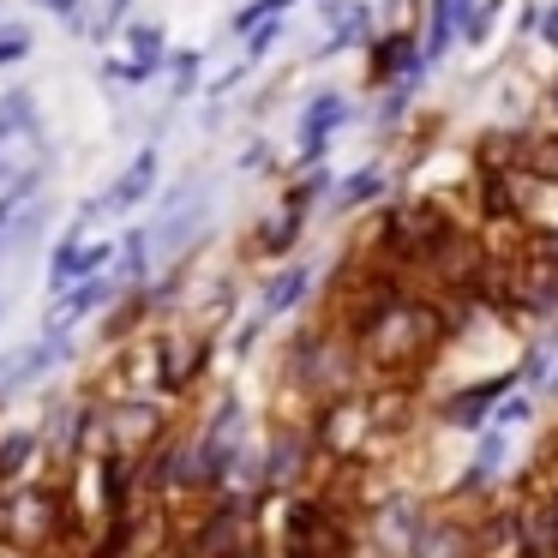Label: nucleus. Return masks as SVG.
<instances>
[{
	"label": "nucleus",
	"instance_id": "1",
	"mask_svg": "<svg viewBox=\"0 0 558 558\" xmlns=\"http://www.w3.org/2000/svg\"><path fill=\"white\" fill-rule=\"evenodd\" d=\"M445 342H450L445 301L426 294V289H402L397 301L354 337V349H361V373H373V385H414V378L438 361Z\"/></svg>",
	"mask_w": 558,
	"mask_h": 558
},
{
	"label": "nucleus",
	"instance_id": "2",
	"mask_svg": "<svg viewBox=\"0 0 558 558\" xmlns=\"http://www.w3.org/2000/svg\"><path fill=\"white\" fill-rule=\"evenodd\" d=\"M361 349H354L349 337H342L337 325H306L294 330L289 354H282V385L294 390V397L306 402V409H318V402L330 397H349V390H361Z\"/></svg>",
	"mask_w": 558,
	"mask_h": 558
},
{
	"label": "nucleus",
	"instance_id": "3",
	"mask_svg": "<svg viewBox=\"0 0 558 558\" xmlns=\"http://www.w3.org/2000/svg\"><path fill=\"white\" fill-rule=\"evenodd\" d=\"M462 222L445 217L438 205H426V198H409V205H390L385 222L373 229V258H385L397 277H409V270H438L450 253L462 246Z\"/></svg>",
	"mask_w": 558,
	"mask_h": 558
},
{
	"label": "nucleus",
	"instance_id": "4",
	"mask_svg": "<svg viewBox=\"0 0 558 558\" xmlns=\"http://www.w3.org/2000/svg\"><path fill=\"white\" fill-rule=\"evenodd\" d=\"M174 402L162 397H114L97 402V450H114V457H133L145 462L162 438L174 433Z\"/></svg>",
	"mask_w": 558,
	"mask_h": 558
},
{
	"label": "nucleus",
	"instance_id": "5",
	"mask_svg": "<svg viewBox=\"0 0 558 558\" xmlns=\"http://www.w3.org/2000/svg\"><path fill=\"white\" fill-rule=\"evenodd\" d=\"M426 529H433V505L414 498V493H390V498H378V505H366L361 546L373 558H414L426 541Z\"/></svg>",
	"mask_w": 558,
	"mask_h": 558
},
{
	"label": "nucleus",
	"instance_id": "6",
	"mask_svg": "<svg viewBox=\"0 0 558 558\" xmlns=\"http://www.w3.org/2000/svg\"><path fill=\"white\" fill-rule=\"evenodd\" d=\"M73 354H78V342L61 337V330H37L31 342L7 349V354H0V409H7V402H19L25 390H43L66 361H73Z\"/></svg>",
	"mask_w": 558,
	"mask_h": 558
},
{
	"label": "nucleus",
	"instance_id": "7",
	"mask_svg": "<svg viewBox=\"0 0 558 558\" xmlns=\"http://www.w3.org/2000/svg\"><path fill=\"white\" fill-rule=\"evenodd\" d=\"M258 457H265V498L301 493L306 474H313V462H318L313 426L306 421H277L265 438H258Z\"/></svg>",
	"mask_w": 558,
	"mask_h": 558
},
{
	"label": "nucleus",
	"instance_id": "8",
	"mask_svg": "<svg viewBox=\"0 0 558 558\" xmlns=\"http://www.w3.org/2000/svg\"><path fill=\"white\" fill-rule=\"evenodd\" d=\"M510 390H522V373H517V366H505V373H486V378H474V385L450 390V397L438 402V421H445L450 433L481 438L486 426H493V409L510 397Z\"/></svg>",
	"mask_w": 558,
	"mask_h": 558
},
{
	"label": "nucleus",
	"instance_id": "9",
	"mask_svg": "<svg viewBox=\"0 0 558 558\" xmlns=\"http://www.w3.org/2000/svg\"><path fill=\"white\" fill-rule=\"evenodd\" d=\"M426 78V54H421V31H378L366 43V85L373 90H390V85H414L421 90Z\"/></svg>",
	"mask_w": 558,
	"mask_h": 558
},
{
	"label": "nucleus",
	"instance_id": "10",
	"mask_svg": "<svg viewBox=\"0 0 558 558\" xmlns=\"http://www.w3.org/2000/svg\"><path fill=\"white\" fill-rule=\"evenodd\" d=\"M109 265H114V246L109 241H90L85 222H73V229L54 241V253H49V301H61V294L78 289V282L102 277Z\"/></svg>",
	"mask_w": 558,
	"mask_h": 558
},
{
	"label": "nucleus",
	"instance_id": "11",
	"mask_svg": "<svg viewBox=\"0 0 558 558\" xmlns=\"http://www.w3.org/2000/svg\"><path fill=\"white\" fill-rule=\"evenodd\" d=\"M157 169H162V157H157V145H145V150H133V162L121 169V181L109 186L102 198H90L85 210H78V222H90V217H126V210H138L150 193H157Z\"/></svg>",
	"mask_w": 558,
	"mask_h": 558
},
{
	"label": "nucleus",
	"instance_id": "12",
	"mask_svg": "<svg viewBox=\"0 0 558 558\" xmlns=\"http://www.w3.org/2000/svg\"><path fill=\"white\" fill-rule=\"evenodd\" d=\"M342 121H349V97L342 90H318L313 102L301 109V126H294V150H301V169H313V162H325L330 138L342 133Z\"/></svg>",
	"mask_w": 558,
	"mask_h": 558
},
{
	"label": "nucleus",
	"instance_id": "13",
	"mask_svg": "<svg viewBox=\"0 0 558 558\" xmlns=\"http://www.w3.org/2000/svg\"><path fill=\"white\" fill-rule=\"evenodd\" d=\"M306 294H313V265H301V258H282V265L270 270L265 282H258L253 313L265 318V325H277V318L301 313V306H306Z\"/></svg>",
	"mask_w": 558,
	"mask_h": 558
},
{
	"label": "nucleus",
	"instance_id": "14",
	"mask_svg": "<svg viewBox=\"0 0 558 558\" xmlns=\"http://www.w3.org/2000/svg\"><path fill=\"white\" fill-rule=\"evenodd\" d=\"M517 534H522V558H558V510L553 493L534 486V493H517Z\"/></svg>",
	"mask_w": 558,
	"mask_h": 558
},
{
	"label": "nucleus",
	"instance_id": "15",
	"mask_svg": "<svg viewBox=\"0 0 558 558\" xmlns=\"http://www.w3.org/2000/svg\"><path fill=\"white\" fill-rule=\"evenodd\" d=\"M49 450H43L37 421H19V426H0V486H19V481H37Z\"/></svg>",
	"mask_w": 558,
	"mask_h": 558
},
{
	"label": "nucleus",
	"instance_id": "16",
	"mask_svg": "<svg viewBox=\"0 0 558 558\" xmlns=\"http://www.w3.org/2000/svg\"><path fill=\"white\" fill-rule=\"evenodd\" d=\"M325 19H330V37L318 43V61H330V54H342V49H366V43L378 37L366 0H325Z\"/></svg>",
	"mask_w": 558,
	"mask_h": 558
},
{
	"label": "nucleus",
	"instance_id": "17",
	"mask_svg": "<svg viewBox=\"0 0 558 558\" xmlns=\"http://www.w3.org/2000/svg\"><path fill=\"white\" fill-rule=\"evenodd\" d=\"M474 7H481V0H426V25H421V54H426V66L445 61V49L462 37V25L474 19Z\"/></svg>",
	"mask_w": 558,
	"mask_h": 558
},
{
	"label": "nucleus",
	"instance_id": "18",
	"mask_svg": "<svg viewBox=\"0 0 558 558\" xmlns=\"http://www.w3.org/2000/svg\"><path fill=\"white\" fill-rule=\"evenodd\" d=\"M414 558H481L474 517H462V510H433V529H426V541Z\"/></svg>",
	"mask_w": 558,
	"mask_h": 558
},
{
	"label": "nucleus",
	"instance_id": "19",
	"mask_svg": "<svg viewBox=\"0 0 558 558\" xmlns=\"http://www.w3.org/2000/svg\"><path fill=\"white\" fill-rule=\"evenodd\" d=\"M301 234H306V217L301 210H277V217H265L253 229V253L258 258H289L294 246H301Z\"/></svg>",
	"mask_w": 558,
	"mask_h": 558
},
{
	"label": "nucleus",
	"instance_id": "20",
	"mask_svg": "<svg viewBox=\"0 0 558 558\" xmlns=\"http://www.w3.org/2000/svg\"><path fill=\"white\" fill-rule=\"evenodd\" d=\"M385 193H390V174L378 169V162H366V169H354V174H349V181H342L330 198H337V210H342V217H354V210L378 205Z\"/></svg>",
	"mask_w": 558,
	"mask_h": 558
},
{
	"label": "nucleus",
	"instance_id": "21",
	"mask_svg": "<svg viewBox=\"0 0 558 558\" xmlns=\"http://www.w3.org/2000/svg\"><path fill=\"white\" fill-rule=\"evenodd\" d=\"M150 258H157V253H150V229H133L121 246H114V265H109L114 282H121V289H145V282H150Z\"/></svg>",
	"mask_w": 558,
	"mask_h": 558
},
{
	"label": "nucleus",
	"instance_id": "22",
	"mask_svg": "<svg viewBox=\"0 0 558 558\" xmlns=\"http://www.w3.org/2000/svg\"><path fill=\"white\" fill-rule=\"evenodd\" d=\"M330 193H337V174H330L325 162H313V169H301V174L289 181V193H282V210H301V217H306V210H313L318 198H330Z\"/></svg>",
	"mask_w": 558,
	"mask_h": 558
},
{
	"label": "nucleus",
	"instance_id": "23",
	"mask_svg": "<svg viewBox=\"0 0 558 558\" xmlns=\"http://www.w3.org/2000/svg\"><path fill=\"white\" fill-rule=\"evenodd\" d=\"M126 54L133 61H145V66H169V37H162V25H126Z\"/></svg>",
	"mask_w": 558,
	"mask_h": 558
},
{
	"label": "nucleus",
	"instance_id": "24",
	"mask_svg": "<svg viewBox=\"0 0 558 558\" xmlns=\"http://www.w3.org/2000/svg\"><path fill=\"white\" fill-rule=\"evenodd\" d=\"M169 73H174L169 97H174V102H186V97L198 90V73H205V54H198V49H181V54H169Z\"/></svg>",
	"mask_w": 558,
	"mask_h": 558
},
{
	"label": "nucleus",
	"instance_id": "25",
	"mask_svg": "<svg viewBox=\"0 0 558 558\" xmlns=\"http://www.w3.org/2000/svg\"><path fill=\"white\" fill-rule=\"evenodd\" d=\"M162 66H145V61H133V54H114V61H102V78H114V85H126V90H138V85H150V78H157Z\"/></svg>",
	"mask_w": 558,
	"mask_h": 558
},
{
	"label": "nucleus",
	"instance_id": "26",
	"mask_svg": "<svg viewBox=\"0 0 558 558\" xmlns=\"http://www.w3.org/2000/svg\"><path fill=\"white\" fill-rule=\"evenodd\" d=\"M289 7H294V0H253V7H241V13L229 19V31H234V37H246L253 25H265V19H282Z\"/></svg>",
	"mask_w": 558,
	"mask_h": 558
},
{
	"label": "nucleus",
	"instance_id": "27",
	"mask_svg": "<svg viewBox=\"0 0 558 558\" xmlns=\"http://www.w3.org/2000/svg\"><path fill=\"white\" fill-rule=\"evenodd\" d=\"M529 421H534V397H529V390H510V397L493 409V426H505V433H510V426H529Z\"/></svg>",
	"mask_w": 558,
	"mask_h": 558
},
{
	"label": "nucleus",
	"instance_id": "28",
	"mask_svg": "<svg viewBox=\"0 0 558 558\" xmlns=\"http://www.w3.org/2000/svg\"><path fill=\"white\" fill-rule=\"evenodd\" d=\"M409 102H414V85H390L385 102H378V133H397V121L409 114Z\"/></svg>",
	"mask_w": 558,
	"mask_h": 558
},
{
	"label": "nucleus",
	"instance_id": "29",
	"mask_svg": "<svg viewBox=\"0 0 558 558\" xmlns=\"http://www.w3.org/2000/svg\"><path fill=\"white\" fill-rule=\"evenodd\" d=\"M282 31H289L282 19H265V25H253V31H246V61H265V54L282 43Z\"/></svg>",
	"mask_w": 558,
	"mask_h": 558
},
{
	"label": "nucleus",
	"instance_id": "30",
	"mask_svg": "<svg viewBox=\"0 0 558 558\" xmlns=\"http://www.w3.org/2000/svg\"><path fill=\"white\" fill-rule=\"evenodd\" d=\"M493 25H498V0H481V7H474V19L462 25V43H469V49H481V43L493 37Z\"/></svg>",
	"mask_w": 558,
	"mask_h": 558
},
{
	"label": "nucleus",
	"instance_id": "31",
	"mask_svg": "<svg viewBox=\"0 0 558 558\" xmlns=\"http://www.w3.org/2000/svg\"><path fill=\"white\" fill-rule=\"evenodd\" d=\"M19 61H31V37L19 25H7V31H0V73H7V66H19Z\"/></svg>",
	"mask_w": 558,
	"mask_h": 558
},
{
	"label": "nucleus",
	"instance_id": "32",
	"mask_svg": "<svg viewBox=\"0 0 558 558\" xmlns=\"http://www.w3.org/2000/svg\"><path fill=\"white\" fill-rule=\"evenodd\" d=\"M126 7H133V0H97V25H90V37H109V31L126 19Z\"/></svg>",
	"mask_w": 558,
	"mask_h": 558
},
{
	"label": "nucleus",
	"instance_id": "33",
	"mask_svg": "<svg viewBox=\"0 0 558 558\" xmlns=\"http://www.w3.org/2000/svg\"><path fill=\"white\" fill-rule=\"evenodd\" d=\"M534 37H541V43H553V49H558V0H553V7L541 13V31H534Z\"/></svg>",
	"mask_w": 558,
	"mask_h": 558
},
{
	"label": "nucleus",
	"instance_id": "34",
	"mask_svg": "<svg viewBox=\"0 0 558 558\" xmlns=\"http://www.w3.org/2000/svg\"><path fill=\"white\" fill-rule=\"evenodd\" d=\"M265 162H270V145H246L241 169H265Z\"/></svg>",
	"mask_w": 558,
	"mask_h": 558
},
{
	"label": "nucleus",
	"instance_id": "35",
	"mask_svg": "<svg viewBox=\"0 0 558 558\" xmlns=\"http://www.w3.org/2000/svg\"><path fill=\"white\" fill-rule=\"evenodd\" d=\"M229 558H270V553H265V546L253 541V546H241V553H229Z\"/></svg>",
	"mask_w": 558,
	"mask_h": 558
},
{
	"label": "nucleus",
	"instance_id": "36",
	"mask_svg": "<svg viewBox=\"0 0 558 558\" xmlns=\"http://www.w3.org/2000/svg\"><path fill=\"white\" fill-rule=\"evenodd\" d=\"M546 493H553V510H558V481H546Z\"/></svg>",
	"mask_w": 558,
	"mask_h": 558
},
{
	"label": "nucleus",
	"instance_id": "37",
	"mask_svg": "<svg viewBox=\"0 0 558 558\" xmlns=\"http://www.w3.org/2000/svg\"><path fill=\"white\" fill-rule=\"evenodd\" d=\"M0 325H7V294H0Z\"/></svg>",
	"mask_w": 558,
	"mask_h": 558
},
{
	"label": "nucleus",
	"instance_id": "38",
	"mask_svg": "<svg viewBox=\"0 0 558 558\" xmlns=\"http://www.w3.org/2000/svg\"><path fill=\"white\" fill-rule=\"evenodd\" d=\"M553 445H558V433H553Z\"/></svg>",
	"mask_w": 558,
	"mask_h": 558
},
{
	"label": "nucleus",
	"instance_id": "39",
	"mask_svg": "<svg viewBox=\"0 0 558 558\" xmlns=\"http://www.w3.org/2000/svg\"><path fill=\"white\" fill-rule=\"evenodd\" d=\"M553 450H558V445H553Z\"/></svg>",
	"mask_w": 558,
	"mask_h": 558
}]
</instances>
